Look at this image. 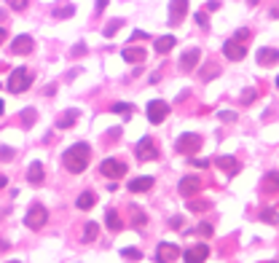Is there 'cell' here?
Returning a JSON list of instances; mask_svg holds the SVG:
<instances>
[{
    "label": "cell",
    "mask_w": 279,
    "mask_h": 263,
    "mask_svg": "<svg viewBox=\"0 0 279 263\" xmlns=\"http://www.w3.org/2000/svg\"><path fill=\"white\" fill-rule=\"evenodd\" d=\"M62 164H65L67 172L81 175L83 169L89 167V145H86V143H78V145H73L70 151H65V156H62Z\"/></svg>",
    "instance_id": "1"
},
{
    "label": "cell",
    "mask_w": 279,
    "mask_h": 263,
    "mask_svg": "<svg viewBox=\"0 0 279 263\" xmlns=\"http://www.w3.org/2000/svg\"><path fill=\"white\" fill-rule=\"evenodd\" d=\"M30 83H33V70H30V67H17L6 86H9L11 94H22V91L30 89Z\"/></svg>",
    "instance_id": "2"
},
{
    "label": "cell",
    "mask_w": 279,
    "mask_h": 263,
    "mask_svg": "<svg viewBox=\"0 0 279 263\" xmlns=\"http://www.w3.org/2000/svg\"><path fill=\"white\" fill-rule=\"evenodd\" d=\"M46 220H49V212H46V207H43V204H33V207L27 210V215H25V226H27V228H33V231L43 228V226H46Z\"/></svg>",
    "instance_id": "3"
},
{
    "label": "cell",
    "mask_w": 279,
    "mask_h": 263,
    "mask_svg": "<svg viewBox=\"0 0 279 263\" xmlns=\"http://www.w3.org/2000/svg\"><path fill=\"white\" fill-rule=\"evenodd\" d=\"M99 172L105 177H110V180H121V177L126 175V164L118 159H105L102 164H99Z\"/></svg>",
    "instance_id": "4"
},
{
    "label": "cell",
    "mask_w": 279,
    "mask_h": 263,
    "mask_svg": "<svg viewBox=\"0 0 279 263\" xmlns=\"http://www.w3.org/2000/svg\"><path fill=\"white\" fill-rule=\"evenodd\" d=\"M134 153H137V159L140 161H153V159H159V151H156V143L151 140V137H143V140L137 143V148H134Z\"/></svg>",
    "instance_id": "5"
},
{
    "label": "cell",
    "mask_w": 279,
    "mask_h": 263,
    "mask_svg": "<svg viewBox=\"0 0 279 263\" xmlns=\"http://www.w3.org/2000/svg\"><path fill=\"white\" fill-rule=\"evenodd\" d=\"M199 148H201L199 135H183L180 140H177V153H183V156H193Z\"/></svg>",
    "instance_id": "6"
},
{
    "label": "cell",
    "mask_w": 279,
    "mask_h": 263,
    "mask_svg": "<svg viewBox=\"0 0 279 263\" xmlns=\"http://www.w3.org/2000/svg\"><path fill=\"white\" fill-rule=\"evenodd\" d=\"M169 115V105L164 102V99H153V102L148 105V121L151 123H161Z\"/></svg>",
    "instance_id": "7"
},
{
    "label": "cell",
    "mask_w": 279,
    "mask_h": 263,
    "mask_svg": "<svg viewBox=\"0 0 279 263\" xmlns=\"http://www.w3.org/2000/svg\"><path fill=\"white\" fill-rule=\"evenodd\" d=\"M185 14H188V0H172V3H169V19L167 22L172 27H177Z\"/></svg>",
    "instance_id": "8"
},
{
    "label": "cell",
    "mask_w": 279,
    "mask_h": 263,
    "mask_svg": "<svg viewBox=\"0 0 279 263\" xmlns=\"http://www.w3.org/2000/svg\"><path fill=\"white\" fill-rule=\"evenodd\" d=\"M177 191H180V196H185V199H191V196H196V193L201 191V180L199 177H183L180 180V185H177Z\"/></svg>",
    "instance_id": "9"
},
{
    "label": "cell",
    "mask_w": 279,
    "mask_h": 263,
    "mask_svg": "<svg viewBox=\"0 0 279 263\" xmlns=\"http://www.w3.org/2000/svg\"><path fill=\"white\" fill-rule=\"evenodd\" d=\"M35 49V41L30 35H19L11 41V54H19V57H25V54H30Z\"/></svg>",
    "instance_id": "10"
},
{
    "label": "cell",
    "mask_w": 279,
    "mask_h": 263,
    "mask_svg": "<svg viewBox=\"0 0 279 263\" xmlns=\"http://www.w3.org/2000/svg\"><path fill=\"white\" fill-rule=\"evenodd\" d=\"M199 59H201V51H199V49H188V51L180 57V70H183V73H193V70H196V62H199Z\"/></svg>",
    "instance_id": "11"
},
{
    "label": "cell",
    "mask_w": 279,
    "mask_h": 263,
    "mask_svg": "<svg viewBox=\"0 0 279 263\" xmlns=\"http://www.w3.org/2000/svg\"><path fill=\"white\" fill-rule=\"evenodd\" d=\"M223 54H226L231 62H239V59L247 57V49H244L239 41H226V46H223Z\"/></svg>",
    "instance_id": "12"
},
{
    "label": "cell",
    "mask_w": 279,
    "mask_h": 263,
    "mask_svg": "<svg viewBox=\"0 0 279 263\" xmlns=\"http://www.w3.org/2000/svg\"><path fill=\"white\" fill-rule=\"evenodd\" d=\"M180 258L188 260V263H201V260L209 258V247H207V244H196V247H191L188 252H183Z\"/></svg>",
    "instance_id": "13"
},
{
    "label": "cell",
    "mask_w": 279,
    "mask_h": 263,
    "mask_svg": "<svg viewBox=\"0 0 279 263\" xmlns=\"http://www.w3.org/2000/svg\"><path fill=\"white\" fill-rule=\"evenodd\" d=\"M183 255L180 247H175V244H159V250H156V260H177Z\"/></svg>",
    "instance_id": "14"
},
{
    "label": "cell",
    "mask_w": 279,
    "mask_h": 263,
    "mask_svg": "<svg viewBox=\"0 0 279 263\" xmlns=\"http://www.w3.org/2000/svg\"><path fill=\"white\" fill-rule=\"evenodd\" d=\"M121 57L126 59V62H131V65H137V62H140V65H143L148 54H145V49H143V46H129V49H123V51H121Z\"/></svg>",
    "instance_id": "15"
},
{
    "label": "cell",
    "mask_w": 279,
    "mask_h": 263,
    "mask_svg": "<svg viewBox=\"0 0 279 263\" xmlns=\"http://www.w3.org/2000/svg\"><path fill=\"white\" fill-rule=\"evenodd\" d=\"M78 110H75V107H70V110H65L59 115V121H57V126L59 129H70V126H75V121H78Z\"/></svg>",
    "instance_id": "16"
},
{
    "label": "cell",
    "mask_w": 279,
    "mask_h": 263,
    "mask_svg": "<svg viewBox=\"0 0 279 263\" xmlns=\"http://www.w3.org/2000/svg\"><path fill=\"white\" fill-rule=\"evenodd\" d=\"M258 62H260L263 67L276 65V62H279V51H276V49H260V51H258Z\"/></svg>",
    "instance_id": "17"
},
{
    "label": "cell",
    "mask_w": 279,
    "mask_h": 263,
    "mask_svg": "<svg viewBox=\"0 0 279 263\" xmlns=\"http://www.w3.org/2000/svg\"><path fill=\"white\" fill-rule=\"evenodd\" d=\"M153 188V177H134L129 183V191L131 193H143V191H151Z\"/></svg>",
    "instance_id": "18"
},
{
    "label": "cell",
    "mask_w": 279,
    "mask_h": 263,
    "mask_svg": "<svg viewBox=\"0 0 279 263\" xmlns=\"http://www.w3.org/2000/svg\"><path fill=\"white\" fill-rule=\"evenodd\" d=\"M218 167L223 169V172H228V175H236L239 172V161L234 156H220L218 159Z\"/></svg>",
    "instance_id": "19"
},
{
    "label": "cell",
    "mask_w": 279,
    "mask_h": 263,
    "mask_svg": "<svg viewBox=\"0 0 279 263\" xmlns=\"http://www.w3.org/2000/svg\"><path fill=\"white\" fill-rule=\"evenodd\" d=\"M27 180L33 183V185H41V183H43V167L38 164V161L27 167Z\"/></svg>",
    "instance_id": "20"
},
{
    "label": "cell",
    "mask_w": 279,
    "mask_h": 263,
    "mask_svg": "<svg viewBox=\"0 0 279 263\" xmlns=\"http://www.w3.org/2000/svg\"><path fill=\"white\" fill-rule=\"evenodd\" d=\"M75 17V6L73 3H59L57 9H54V19H70Z\"/></svg>",
    "instance_id": "21"
},
{
    "label": "cell",
    "mask_w": 279,
    "mask_h": 263,
    "mask_svg": "<svg viewBox=\"0 0 279 263\" xmlns=\"http://www.w3.org/2000/svg\"><path fill=\"white\" fill-rule=\"evenodd\" d=\"M105 220H107V228H110V231H121L123 228V220H121V215L115 212V210H107L105 212Z\"/></svg>",
    "instance_id": "22"
},
{
    "label": "cell",
    "mask_w": 279,
    "mask_h": 263,
    "mask_svg": "<svg viewBox=\"0 0 279 263\" xmlns=\"http://www.w3.org/2000/svg\"><path fill=\"white\" fill-rule=\"evenodd\" d=\"M175 49V35H161L159 41H156V51L159 54H167V51H172Z\"/></svg>",
    "instance_id": "23"
},
{
    "label": "cell",
    "mask_w": 279,
    "mask_h": 263,
    "mask_svg": "<svg viewBox=\"0 0 279 263\" xmlns=\"http://www.w3.org/2000/svg\"><path fill=\"white\" fill-rule=\"evenodd\" d=\"M94 202H97V196H94L91 191H83L81 196H78V207H81V210H91Z\"/></svg>",
    "instance_id": "24"
},
{
    "label": "cell",
    "mask_w": 279,
    "mask_h": 263,
    "mask_svg": "<svg viewBox=\"0 0 279 263\" xmlns=\"http://www.w3.org/2000/svg\"><path fill=\"white\" fill-rule=\"evenodd\" d=\"M97 236H99V226H97V223H86V228H83V236H81V239L89 244V242H94Z\"/></svg>",
    "instance_id": "25"
},
{
    "label": "cell",
    "mask_w": 279,
    "mask_h": 263,
    "mask_svg": "<svg viewBox=\"0 0 279 263\" xmlns=\"http://www.w3.org/2000/svg\"><path fill=\"white\" fill-rule=\"evenodd\" d=\"M123 27V19H113V22H107L105 25V30H102V35L105 38H113L115 33H118V30Z\"/></svg>",
    "instance_id": "26"
},
{
    "label": "cell",
    "mask_w": 279,
    "mask_h": 263,
    "mask_svg": "<svg viewBox=\"0 0 279 263\" xmlns=\"http://www.w3.org/2000/svg\"><path fill=\"white\" fill-rule=\"evenodd\" d=\"M215 75H220V65H209L207 70H201V81L207 83V81H212Z\"/></svg>",
    "instance_id": "27"
},
{
    "label": "cell",
    "mask_w": 279,
    "mask_h": 263,
    "mask_svg": "<svg viewBox=\"0 0 279 263\" xmlns=\"http://www.w3.org/2000/svg\"><path fill=\"white\" fill-rule=\"evenodd\" d=\"M38 121V113L33 110V107H27L25 113H22V123H25V126H30V123H35Z\"/></svg>",
    "instance_id": "28"
},
{
    "label": "cell",
    "mask_w": 279,
    "mask_h": 263,
    "mask_svg": "<svg viewBox=\"0 0 279 263\" xmlns=\"http://www.w3.org/2000/svg\"><path fill=\"white\" fill-rule=\"evenodd\" d=\"M121 255H123V258H126V260H140V258H143V252H140V250H134V247H126V250H123Z\"/></svg>",
    "instance_id": "29"
},
{
    "label": "cell",
    "mask_w": 279,
    "mask_h": 263,
    "mask_svg": "<svg viewBox=\"0 0 279 263\" xmlns=\"http://www.w3.org/2000/svg\"><path fill=\"white\" fill-rule=\"evenodd\" d=\"M131 223H134V228H143L145 223H148V218H145L140 210H134V215H131Z\"/></svg>",
    "instance_id": "30"
},
{
    "label": "cell",
    "mask_w": 279,
    "mask_h": 263,
    "mask_svg": "<svg viewBox=\"0 0 279 263\" xmlns=\"http://www.w3.org/2000/svg\"><path fill=\"white\" fill-rule=\"evenodd\" d=\"M252 38V33L247 27H242V30H236V35H234V41H239V43H244V41H250Z\"/></svg>",
    "instance_id": "31"
},
{
    "label": "cell",
    "mask_w": 279,
    "mask_h": 263,
    "mask_svg": "<svg viewBox=\"0 0 279 263\" xmlns=\"http://www.w3.org/2000/svg\"><path fill=\"white\" fill-rule=\"evenodd\" d=\"M9 6H11L14 11H25L27 6H30V0H9Z\"/></svg>",
    "instance_id": "32"
},
{
    "label": "cell",
    "mask_w": 279,
    "mask_h": 263,
    "mask_svg": "<svg viewBox=\"0 0 279 263\" xmlns=\"http://www.w3.org/2000/svg\"><path fill=\"white\" fill-rule=\"evenodd\" d=\"M110 110H113V113H123V115H129V113H131V107H129L126 102H115V105L110 107Z\"/></svg>",
    "instance_id": "33"
},
{
    "label": "cell",
    "mask_w": 279,
    "mask_h": 263,
    "mask_svg": "<svg viewBox=\"0 0 279 263\" xmlns=\"http://www.w3.org/2000/svg\"><path fill=\"white\" fill-rule=\"evenodd\" d=\"M218 115H220V121H226V123H234L236 121V113L234 110H220Z\"/></svg>",
    "instance_id": "34"
},
{
    "label": "cell",
    "mask_w": 279,
    "mask_h": 263,
    "mask_svg": "<svg viewBox=\"0 0 279 263\" xmlns=\"http://www.w3.org/2000/svg\"><path fill=\"white\" fill-rule=\"evenodd\" d=\"M11 159H14V148L3 145V148H0V161H11Z\"/></svg>",
    "instance_id": "35"
},
{
    "label": "cell",
    "mask_w": 279,
    "mask_h": 263,
    "mask_svg": "<svg viewBox=\"0 0 279 263\" xmlns=\"http://www.w3.org/2000/svg\"><path fill=\"white\" fill-rule=\"evenodd\" d=\"M255 97H258V91H255V89H244V91H242V102H244V105L252 102Z\"/></svg>",
    "instance_id": "36"
},
{
    "label": "cell",
    "mask_w": 279,
    "mask_h": 263,
    "mask_svg": "<svg viewBox=\"0 0 279 263\" xmlns=\"http://www.w3.org/2000/svg\"><path fill=\"white\" fill-rule=\"evenodd\" d=\"M196 234L199 236H212V226H209V223H201V226L196 228Z\"/></svg>",
    "instance_id": "37"
},
{
    "label": "cell",
    "mask_w": 279,
    "mask_h": 263,
    "mask_svg": "<svg viewBox=\"0 0 279 263\" xmlns=\"http://www.w3.org/2000/svg\"><path fill=\"white\" fill-rule=\"evenodd\" d=\"M70 54H73V57H83V54H86V46H83V43L73 46V49H70Z\"/></svg>",
    "instance_id": "38"
},
{
    "label": "cell",
    "mask_w": 279,
    "mask_h": 263,
    "mask_svg": "<svg viewBox=\"0 0 279 263\" xmlns=\"http://www.w3.org/2000/svg\"><path fill=\"white\" fill-rule=\"evenodd\" d=\"M196 22H199L201 27H207V14H204V11H199V14H196Z\"/></svg>",
    "instance_id": "39"
},
{
    "label": "cell",
    "mask_w": 279,
    "mask_h": 263,
    "mask_svg": "<svg viewBox=\"0 0 279 263\" xmlns=\"http://www.w3.org/2000/svg\"><path fill=\"white\" fill-rule=\"evenodd\" d=\"M169 226H172V228H180V226H183V218H177V215H175V218H169Z\"/></svg>",
    "instance_id": "40"
},
{
    "label": "cell",
    "mask_w": 279,
    "mask_h": 263,
    "mask_svg": "<svg viewBox=\"0 0 279 263\" xmlns=\"http://www.w3.org/2000/svg\"><path fill=\"white\" fill-rule=\"evenodd\" d=\"M131 41H148V33H140V30H137V33L131 35Z\"/></svg>",
    "instance_id": "41"
},
{
    "label": "cell",
    "mask_w": 279,
    "mask_h": 263,
    "mask_svg": "<svg viewBox=\"0 0 279 263\" xmlns=\"http://www.w3.org/2000/svg\"><path fill=\"white\" fill-rule=\"evenodd\" d=\"M107 3H110V0H97V14H102Z\"/></svg>",
    "instance_id": "42"
},
{
    "label": "cell",
    "mask_w": 279,
    "mask_h": 263,
    "mask_svg": "<svg viewBox=\"0 0 279 263\" xmlns=\"http://www.w3.org/2000/svg\"><path fill=\"white\" fill-rule=\"evenodd\" d=\"M193 164H196V167H204V169H207V167H209V161H207V159H193Z\"/></svg>",
    "instance_id": "43"
},
{
    "label": "cell",
    "mask_w": 279,
    "mask_h": 263,
    "mask_svg": "<svg viewBox=\"0 0 279 263\" xmlns=\"http://www.w3.org/2000/svg\"><path fill=\"white\" fill-rule=\"evenodd\" d=\"M268 183H274V185H279V172H271V175H268Z\"/></svg>",
    "instance_id": "44"
},
{
    "label": "cell",
    "mask_w": 279,
    "mask_h": 263,
    "mask_svg": "<svg viewBox=\"0 0 279 263\" xmlns=\"http://www.w3.org/2000/svg\"><path fill=\"white\" fill-rule=\"evenodd\" d=\"M268 17H271V19H279V6H276V9H271Z\"/></svg>",
    "instance_id": "45"
},
{
    "label": "cell",
    "mask_w": 279,
    "mask_h": 263,
    "mask_svg": "<svg viewBox=\"0 0 279 263\" xmlns=\"http://www.w3.org/2000/svg\"><path fill=\"white\" fill-rule=\"evenodd\" d=\"M3 250H9V242H3V239H0V252Z\"/></svg>",
    "instance_id": "46"
},
{
    "label": "cell",
    "mask_w": 279,
    "mask_h": 263,
    "mask_svg": "<svg viewBox=\"0 0 279 263\" xmlns=\"http://www.w3.org/2000/svg\"><path fill=\"white\" fill-rule=\"evenodd\" d=\"M3 41H6V30L0 27V46H3Z\"/></svg>",
    "instance_id": "47"
},
{
    "label": "cell",
    "mask_w": 279,
    "mask_h": 263,
    "mask_svg": "<svg viewBox=\"0 0 279 263\" xmlns=\"http://www.w3.org/2000/svg\"><path fill=\"white\" fill-rule=\"evenodd\" d=\"M260 3V0H250V6H258Z\"/></svg>",
    "instance_id": "48"
},
{
    "label": "cell",
    "mask_w": 279,
    "mask_h": 263,
    "mask_svg": "<svg viewBox=\"0 0 279 263\" xmlns=\"http://www.w3.org/2000/svg\"><path fill=\"white\" fill-rule=\"evenodd\" d=\"M0 115H3V99H0Z\"/></svg>",
    "instance_id": "49"
},
{
    "label": "cell",
    "mask_w": 279,
    "mask_h": 263,
    "mask_svg": "<svg viewBox=\"0 0 279 263\" xmlns=\"http://www.w3.org/2000/svg\"><path fill=\"white\" fill-rule=\"evenodd\" d=\"M276 86H279V78H276Z\"/></svg>",
    "instance_id": "50"
}]
</instances>
